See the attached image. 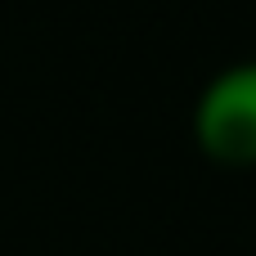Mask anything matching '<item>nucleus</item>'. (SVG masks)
<instances>
[{
  "label": "nucleus",
  "instance_id": "nucleus-1",
  "mask_svg": "<svg viewBox=\"0 0 256 256\" xmlns=\"http://www.w3.org/2000/svg\"><path fill=\"white\" fill-rule=\"evenodd\" d=\"M194 135L220 162H256V58L220 68L202 86L194 104Z\"/></svg>",
  "mask_w": 256,
  "mask_h": 256
}]
</instances>
